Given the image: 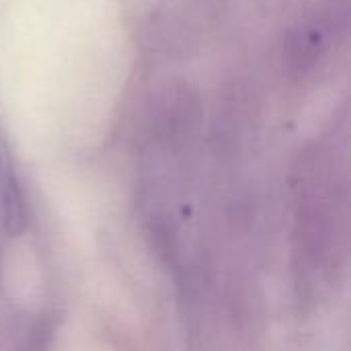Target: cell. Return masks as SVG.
Masks as SVG:
<instances>
[{"label":"cell","instance_id":"obj_1","mask_svg":"<svg viewBox=\"0 0 351 351\" xmlns=\"http://www.w3.org/2000/svg\"><path fill=\"white\" fill-rule=\"evenodd\" d=\"M298 255L311 271L337 263L346 239V183L325 154L302 156L298 171Z\"/></svg>","mask_w":351,"mask_h":351},{"label":"cell","instance_id":"obj_2","mask_svg":"<svg viewBox=\"0 0 351 351\" xmlns=\"http://www.w3.org/2000/svg\"><path fill=\"white\" fill-rule=\"evenodd\" d=\"M0 216L8 234H19L27 224V208L8 146L0 134Z\"/></svg>","mask_w":351,"mask_h":351}]
</instances>
